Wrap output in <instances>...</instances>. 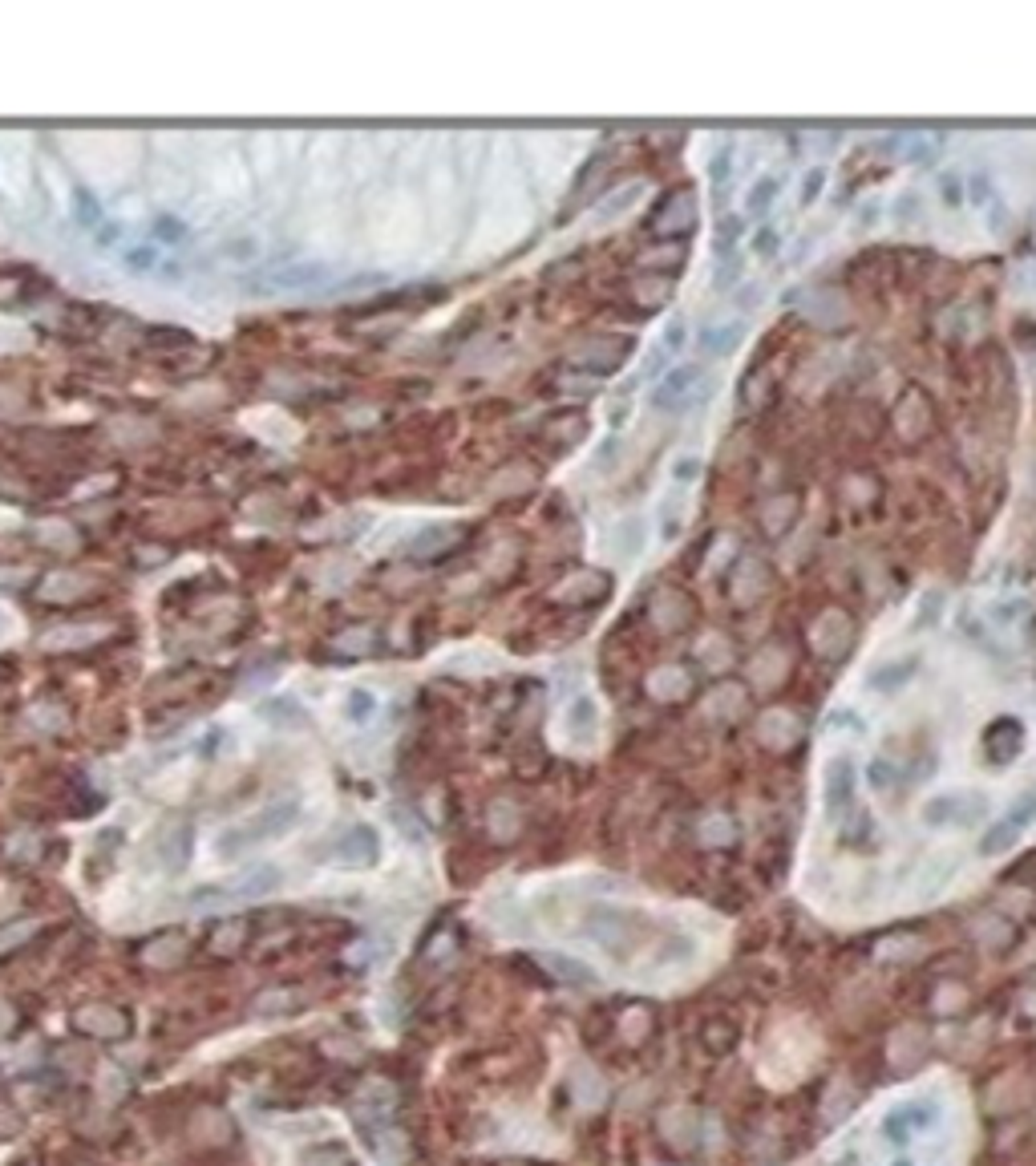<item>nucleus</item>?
Wrapping results in <instances>:
<instances>
[{
	"mask_svg": "<svg viewBox=\"0 0 1036 1166\" xmlns=\"http://www.w3.org/2000/svg\"><path fill=\"white\" fill-rule=\"evenodd\" d=\"M851 794H854V761L846 754H838V758H830V766H826V811L838 818L851 806Z\"/></svg>",
	"mask_w": 1036,
	"mask_h": 1166,
	"instance_id": "nucleus-11",
	"label": "nucleus"
},
{
	"mask_svg": "<svg viewBox=\"0 0 1036 1166\" xmlns=\"http://www.w3.org/2000/svg\"><path fill=\"white\" fill-rule=\"evenodd\" d=\"M684 336H689V324H684V316H672V321H668V328L661 333V349H664V353H676V349L684 344Z\"/></svg>",
	"mask_w": 1036,
	"mask_h": 1166,
	"instance_id": "nucleus-23",
	"label": "nucleus"
},
{
	"mask_svg": "<svg viewBox=\"0 0 1036 1166\" xmlns=\"http://www.w3.org/2000/svg\"><path fill=\"white\" fill-rule=\"evenodd\" d=\"M741 280V260L737 256H729V260H721L717 263V276H713V284H717V292H729L733 284Z\"/></svg>",
	"mask_w": 1036,
	"mask_h": 1166,
	"instance_id": "nucleus-24",
	"label": "nucleus"
},
{
	"mask_svg": "<svg viewBox=\"0 0 1036 1166\" xmlns=\"http://www.w3.org/2000/svg\"><path fill=\"white\" fill-rule=\"evenodd\" d=\"M616 551L624 555V559H636V555L644 551V523H640L636 514L616 526Z\"/></svg>",
	"mask_w": 1036,
	"mask_h": 1166,
	"instance_id": "nucleus-17",
	"label": "nucleus"
},
{
	"mask_svg": "<svg viewBox=\"0 0 1036 1166\" xmlns=\"http://www.w3.org/2000/svg\"><path fill=\"white\" fill-rule=\"evenodd\" d=\"M376 709H381V701H376L373 689H348L344 693V721H348V726H369V721L376 717Z\"/></svg>",
	"mask_w": 1036,
	"mask_h": 1166,
	"instance_id": "nucleus-14",
	"label": "nucleus"
},
{
	"mask_svg": "<svg viewBox=\"0 0 1036 1166\" xmlns=\"http://www.w3.org/2000/svg\"><path fill=\"white\" fill-rule=\"evenodd\" d=\"M939 186H944V203H947V207H956L959 199H964V183H959V178H951V175H947Z\"/></svg>",
	"mask_w": 1036,
	"mask_h": 1166,
	"instance_id": "nucleus-29",
	"label": "nucleus"
},
{
	"mask_svg": "<svg viewBox=\"0 0 1036 1166\" xmlns=\"http://www.w3.org/2000/svg\"><path fill=\"white\" fill-rule=\"evenodd\" d=\"M154 235H158V239H183L186 228H183L178 219H163V223H158V231H154Z\"/></svg>",
	"mask_w": 1036,
	"mask_h": 1166,
	"instance_id": "nucleus-30",
	"label": "nucleus"
},
{
	"mask_svg": "<svg viewBox=\"0 0 1036 1166\" xmlns=\"http://www.w3.org/2000/svg\"><path fill=\"white\" fill-rule=\"evenodd\" d=\"M333 280V263L324 260H284L276 268H268L263 276H256V288L263 292H308L316 284Z\"/></svg>",
	"mask_w": 1036,
	"mask_h": 1166,
	"instance_id": "nucleus-5",
	"label": "nucleus"
},
{
	"mask_svg": "<svg viewBox=\"0 0 1036 1166\" xmlns=\"http://www.w3.org/2000/svg\"><path fill=\"white\" fill-rule=\"evenodd\" d=\"M296 822H300V802H296V798L271 802V806H263V811L239 818V822H231L227 831H219V839H215V854H219V859H239V854L251 851V846L288 834Z\"/></svg>",
	"mask_w": 1036,
	"mask_h": 1166,
	"instance_id": "nucleus-1",
	"label": "nucleus"
},
{
	"mask_svg": "<svg viewBox=\"0 0 1036 1166\" xmlns=\"http://www.w3.org/2000/svg\"><path fill=\"white\" fill-rule=\"evenodd\" d=\"M583 932L591 936V944L604 948L616 964L632 960L640 939L648 936V916L628 907H591L587 919H583Z\"/></svg>",
	"mask_w": 1036,
	"mask_h": 1166,
	"instance_id": "nucleus-2",
	"label": "nucleus"
},
{
	"mask_svg": "<svg viewBox=\"0 0 1036 1166\" xmlns=\"http://www.w3.org/2000/svg\"><path fill=\"white\" fill-rule=\"evenodd\" d=\"M122 268L134 271V276H146V271L158 268V251L154 248H126L122 251Z\"/></svg>",
	"mask_w": 1036,
	"mask_h": 1166,
	"instance_id": "nucleus-20",
	"label": "nucleus"
},
{
	"mask_svg": "<svg viewBox=\"0 0 1036 1166\" xmlns=\"http://www.w3.org/2000/svg\"><path fill=\"white\" fill-rule=\"evenodd\" d=\"M276 887H280V871H276V867H259V871H251L248 879H243L239 887L231 891V896H239V899H256V896H271Z\"/></svg>",
	"mask_w": 1036,
	"mask_h": 1166,
	"instance_id": "nucleus-16",
	"label": "nucleus"
},
{
	"mask_svg": "<svg viewBox=\"0 0 1036 1166\" xmlns=\"http://www.w3.org/2000/svg\"><path fill=\"white\" fill-rule=\"evenodd\" d=\"M596 721H599V717H596V701H591V697H579V701L567 709V729H571V733H587L591 726H596Z\"/></svg>",
	"mask_w": 1036,
	"mask_h": 1166,
	"instance_id": "nucleus-21",
	"label": "nucleus"
},
{
	"mask_svg": "<svg viewBox=\"0 0 1036 1166\" xmlns=\"http://www.w3.org/2000/svg\"><path fill=\"white\" fill-rule=\"evenodd\" d=\"M701 1045H704V1053H713V1057H724L733 1045H737V1021H729V1017H713V1021H704V1029H701Z\"/></svg>",
	"mask_w": 1036,
	"mask_h": 1166,
	"instance_id": "nucleus-13",
	"label": "nucleus"
},
{
	"mask_svg": "<svg viewBox=\"0 0 1036 1166\" xmlns=\"http://www.w3.org/2000/svg\"><path fill=\"white\" fill-rule=\"evenodd\" d=\"M822 186H826V166H814V171L802 178V203H814Z\"/></svg>",
	"mask_w": 1036,
	"mask_h": 1166,
	"instance_id": "nucleus-27",
	"label": "nucleus"
},
{
	"mask_svg": "<svg viewBox=\"0 0 1036 1166\" xmlns=\"http://www.w3.org/2000/svg\"><path fill=\"white\" fill-rule=\"evenodd\" d=\"M753 248H757V256H774V248H777V231H769V228H766V235H757V239H753Z\"/></svg>",
	"mask_w": 1036,
	"mask_h": 1166,
	"instance_id": "nucleus-31",
	"label": "nucleus"
},
{
	"mask_svg": "<svg viewBox=\"0 0 1036 1166\" xmlns=\"http://www.w3.org/2000/svg\"><path fill=\"white\" fill-rule=\"evenodd\" d=\"M777 191H781V178H777V175H761L757 183L749 186L745 211L753 215V219H761V215H769V207L777 203Z\"/></svg>",
	"mask_w": 1036,
	"mask_h": 1166,
	"instance_id": "nucleus-15",
	"label": "nucleus"
},
{
	"mask_svg": "<svg viewBox=\"0 0 1036 1166\" xmlns=\"http://www.w3.org/2000/svg\"><path fill=\"white\" fill-rule=\"evenodd\" d=\"M915 207H919L915 191H903V195H899V203L891 207V215H894V219H911V215H915Z\"/></svg>",
	"mask_w": 1036,
	"mask_h": 1166,
	"instance_id": "nucleus-28",
	"label": "nucleus"
},
{
	"mask_svg": "<svg viewBox=\"0 0 1036 1166\" xmlns=\"http://www.w3.org/2000/svg\"><path fill=\"white\" fill-rule=\"evenodd\" d=\"M0 624H5V612H0Z\"/></svg>",
	"mask_w": 1036,
	"mask_h": 1166,
	"instance_id": "nucleus-33",
	"label": "nucleus"
},
{
	"mask_svg": "<svg viewBox=\"0 0 1036 1166\" xmlns=\"http://www.w3.org/2000/svg\"><path fill=\"white\" fill-rule=\"evenodd\" d=\"M636 195H640V186H619V191H611L608 199L596 207V219H599V223H611V219H619V215H624L628 207L636 203Z\"/></svg>",
	"mask_w": 1036,
	"mask_h": 1166,
	"instance_id": "nucleus-18",
	"label": "nucleus"
},
{
	"mask_svg": "<svg viewBox=\"0 0 1036 1166\" xmlns=\"http://www.w3.org/2000/svg\"><path fill=\"white\" fill-rule=\"evenodd\" d=\"M65 146L78 154L81 171L98 178L101 186H114L130 175L134 166V143L118 134H98V138H65Z\"/></svg>",
	"mask_w": 1036,
	"mask_h": 1166,
	"instance_id": "nucleus-3",
	"label": "nucleus"
},
{
	"mask_svg": "<svg viewBox=\"0 0 1036 1166\" xmlns=\"http://www.w3.org/2000/svg\"><path fill=\"white\" fill-rule=\"evenodd\" d=\"M936 1118H939V1102H911V1106H903V1109H894V1114L883 1118V1130H887L891 1142H907L911 1130L931 1126Z\"/></svg>",
	"mask_w": 1036,
	"mask_h": 1166,
	"instance_id": "nucleus-10",
	"label": "nucleus"
},
{
	"mask_svg": "<svg viewBox=\"0 0 1036 1166\" xmlns=\"http://www.w3.org/2000/svg\"><path fill=\"white\" fill-rule=\"evenodd\" d=\"M33 186V166H29V138L25 134H5L0 138V191L13 203L29 199Z\"/></svg>",
	"mask_w": 1036,
	"mask_h": 1166,
	"instance_id": "nucleus-6",
	"label": "nucleus"
},
{
	"mask_svg": "<svg viewBox=\"0 0 1036 1166\" xmlns=\"http://www.w3.org/2000/svg\"><path fill=\"white\" fill-rule=\"evenodd\" d=\"M891 1166H915V1162H911V1159H899V1162H891Z\"/></svg>",
	"mask_w": 1036,
	"mask_h": 1166,
	"instance_id": "nucleus-32",
	"label": "nucleus"
},
{
	"mask_svg": "<svg viewBox=\"0 0 1036 1166\" xmlns=\"http://www.w3.org/2000/svg\"><path fill=\"white\" fill-rule=\"evenodd\" d=\"M304 1162H308V1166H356V1159L348 1154L344 1142H324V1146H316V1150L304 1154Z\"/></svg>",
	"mask_w": 1036,
	"mask_h": 1166,
	"instance_id": "nucleus-19",
	"label": "nucleus"
},
{
	"mask_svg": "<svg viewBox=\"0 0 1036 1166\" xmlns=\"http://www.w3.org/2000/svg\"><path fill=\"white\" fill-rule=\"evenodd\" d=\"M616 450H619V438H608L604 446L596 450V470H599V474H611V470L619 466V454H616Z\"/></svg>",
	"mask_w": 1036,
	"mask_h": 1166,
	"instance_id": "nucleus-26",
	"label": "nucleus"
},
{
	"mask_svg": "<svg viewBox=\"0 0 1036 1166\" xmlns=\"http://www.w3.org/2000/svg\"><path fill=\"white\" fill-rule=\"evenodd\" d=\"M701 365H676V369H668L664 377H661V385L652 389V406L656 409H664V413H672V409H681L684 401L692 398V389L701 385Z\"/></svg>",
	"mask_w": 1036,
	"mask_h": 1166,
	"instance_id": "nucleus-8",
	"label": "nucleus"
},
{
	"mask_svg": "<svg viewBox=\"0 0 1036 1166\" xmlns=\"http://www.w3.org/2000/svg\"><path fill=\"white\" fill-rule=\"evenodd\" d=\"M199 171L211 186V195L219 199H231V203H243L251 195V175H248V163H243L239 146L231 138H211L203 150V163Z\"/></svg>",
	"mask_w": 1036,
	"mask_h": 1166,
	"instance_id": "nucleus-4",
	"label": "nucleus"
},
{
	"mask_svg": "<svg viewBox=\"0 0 1036 1166\" xmlns=\"http://www.w3.org/2000/svg\"><path fill=\"white\" fill-rule=\"evenodd\" d=\"M988 811V802L979 794H944V798H931L923 806V822L927 826H972L979 822Z\"/></svg>",
	"mask_w": 1036,
	"mask_h": 1166,
	"instance_id": "nucleus-7",
	"label": "nucleus"
},
{
	"mask_svg": "<svg viewBox=\"0 0 1036 1166\" xmlns=\"http://www.w3.org/2000/svg\"><path fill=\"white\" fill-rule=\"evenodd\" d=\"M745 336V324L741 321H721V324H704L701 328V349L713 356H729Z\"/></svg>",
	"mask_w": 1036,
	"mask_h": 1166,
	"instance_id": "nucleus-12",
	"label": "nucleus"
},
{
	"mask_svg": "<svg viewBox=\"0 0 1036 1166\" xmlns=\"http://www.w3.org/2000/svg\"><path fill=\"white\" fill-rule=\"evenodd\" d=\"M696 474H701V458H696V454H684V458H676V462H672V482L676 486L692 482Z\"/></svg>",
	"mask_w": 1036,
	"mask_h": 1166,
	"instance_id": "nucleus-25",
	"label": "nucleus"
},
{
	"mask_svg": "<svg viewBox=\"0 0 1036 1166\" xmlns=\"http://www.w3.org/2000/svg\"><path fill=\"white\" fill-rule=\"evenodd\" d=\"M81 1024H86V1029H93V1033H106V1037H118V1033H122V1017H118V1012H110V1009H90V1012H81Z\"/></svg>",
	"mask_w": 1036,
	"mask_h": 1166,
	"instance_id": "nucleus-22",
	"label": "nucleus"
},
{
	"mask_svg": "<svg viewBox=\"0 0 1036 1166\" xmlns=\"http://www.w3.org/2000/svg\"><path fill=\"white\" fill-rule=\"evenodd\" d=\"M376 854H381V839H376L373 826H348L341 834V843L333 846V859L341 867H373Z\"/></svg>",
	"mask_w": 1036,
	"mask_h": 1166,
	"instance_id": "nucleus-9",
	"label": "nucleus"
}]
</instances>
